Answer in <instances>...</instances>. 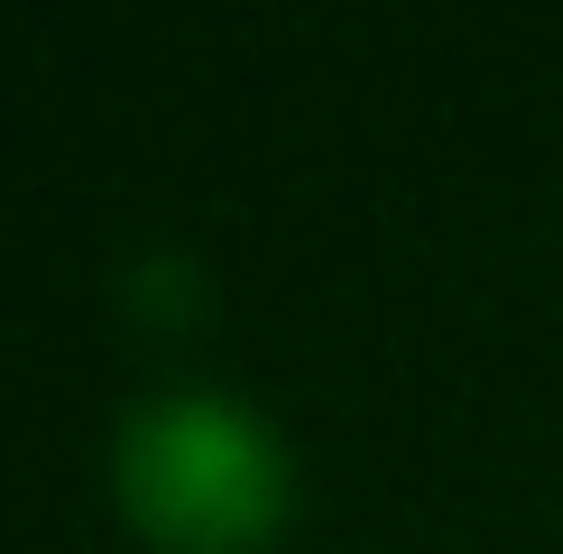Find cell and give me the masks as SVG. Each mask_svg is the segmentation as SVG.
I'll return each instance as SVG.
<instances>
[{
    "instance_id": "cell-1",
    "label": "cell",
    "mask_w": 563,
    "mask_h": 554,
    "mask_svg": "<svg viewBox=\"0 0 563 554\" xmlns=\"http://www.w3.org/2000/svg\"><path fill=\"white\" fill-rule=\"evenodd\" d=\"M111 499L167 554H260L296 518V444L222 379H157L111 425Z\"/></svg>"
}]
</instances>
